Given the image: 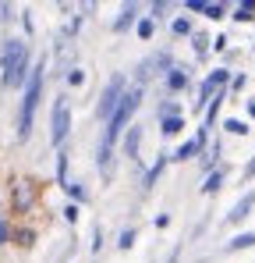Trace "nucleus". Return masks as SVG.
Masks as SVG:
<instances>
[{
	"instance_id": "obj_24",
	"label": "nucleus",
	"mask_w": 255,
	"mask_h": 263,
	"mask_svg": "<svg viewBox=\"0 0 255 263\" xmlns=\"http://www.w3.org/2000/svg\"><path fill=\"white\" fill-rule=\"evenodd\" d=\"M248 110H252V118H255V103H248Z\"/></svg>"
},
{
	"instance_id": "obj_3",
	"label": "nucleus",
	"mask_w": 255,
	"mask_h": 263,
	"mask_svg": "<svg viewBox=\"0 0 255 263\" xmlns=\"http://www.w3.org/2000/svg\"><path fill=\"white\" fill-rule=\"evenodd\" d=\"M39 92H42V64L32 68V79L25 86V100H22V118H18V135L29 139L32 132V118H36V107H39Z\"/></svg>"
},
{
	"instance_id": "obj_5",
	"label": "nucleus",
	"mask_w": 255,
	"mask_h": 263,
	"mask_svg": "<svg viewBox=\"0 0 255 263\" xmlns=\"http://www.w3.org/2000/svg\"><path fill=\"white\" fill-rule=\"evenodd\" d=\"M121 96H124V82H121V75H117V79H110V86H107L103 100H99V114H107V118H110V114L117 110Z\"/></svg>"
},
{
	"instance_id": "obj_21",
	"label": "nucleus",
	"mask_w": 255,
	"mask_h": 263,
	"mask_svg": "<svg viewBox=\"0 0 255 263\" xmlns=\"http://www.w3.org/2000/svg\"><path fill=\"white\" fill-rule=\"evenodd\" d=\"M7 18H11V7H7V4H0V22H7Z\"/></svg>"
},
{
	"instance_id": "obj_22",
	"label": "nucleus",
	"mask_w": 255,
	"mask_h": 263,
	"mask_svg": "<svg viewBox=\"0 0 255 263\" xmlns=\"http://www.w3.org/2000/svg\"><path fill=\"white\" fill-rule=\"evenodd\" d=\"M0 242H7V224H4V217H0Z\"/></svg>"
},
{
	"instance_id": "obj_18",
	"label": "nucleus",
	"mask_w": 255,
	"mask_h": 263,
	"mask_svg": "<svg viewBox=\"0 0 255 263\" xmlns=\"http://www.w3.org/2000/svg\"><path fill=\"white\" fill-rule=\"evenodd\" d=\"M227 128L234 132V135H245V132H248V125H245V121H227Z\"/></svg>"
},
{
	"instance_id": "obj_6",
	"label": "nucleus",
	"mask_w": 255,
	"mask_h": 263,
	"mask_svg": "<svg viewBox=\"0 0 255 263\" xmlns=\"http://www.w3.org/2000/svg\"><path fill=\"white\" fill-rule=\"evenodd\" d=\"M32 199H36V189H32V181H14V210H29L32 206Z\"/></svg>"
},
{
	"instance_id": "obj_17",
	"label": "nucleus",
	"mask_w": 255,
	"mask_h": 263,
	"mask_svg": "<svg viewBox=\"0 0 255 263\" xmlns=\"http://www.w3.org/2000/svg\"><path fill=\"white\" fill-rule=\"evenodd\" d=\"M206 14L209 18H223V4H206Z\"/></svg>"
},
{
	"instance_id": "obj_7",
	"label": "nucleus",
	"mask_w": 255,
	"mask_h": 263,
	"mask_svg": "<svg viewBox=\"0 0 255 263\" xmlns=\"http://www.w3.org/2000/svg\"><path fill=\"white\" fill-rule=\"evenodd\" d=\"M252 206H255V192H248V196H245V199H241V203H238V206L230 210V217H227V220H234V224H238V220H245Z\"/></svg>"
},
{
	"instance_id": "obj_23",
	"label": "nucleus",
	"mask_w": 255,
	"mask_h": 263,
	"mask_svg": "<svg viewBox=\"0 0 255 263\" xmlns=\"http://www.w3.org/2000/svg\"><path fill=\"white\" fill-rule=\"evenodd\" d=\"M245 175H248V178H252V175H255V160H252V164H248V171H245Z\"/></svg>"
},
{
	"instance_id": "obj_11",
	"label": "nucleus",
	"mask_w": 255,
	"mask_h": 263,
	"mask_svg": "<svg viewBox=\"0 0 255 263\" xmlns=\"http://www.w3.org/2000/svg\"><path fill=\"white\" fill-rule=\"evenodd\" d=\"M195 149H199V142H184V146L177 149V160H188V157H195Z\"/></svg>"
},
{
	"instance_id": "obj_10",
	"label": "nucleus",
	"mask_w": 255,
	"mask_h": 263,
	"mask_svg": "<svg viewBox=\"0 0 255 263\" xmlns=\"http://www.w3.org/2000/svg\"><path fill=\"white\" fill-rule=\"evenodd\" d=\"M138 139H142V132H138V128H131V132H128V142H124V146H128V153H131V157L138 153Z\"/></svg>"
},
{
	"instance_id": "obj_1",
	"label": "nucleus",
	"mask_w": 255,
	"mask_h": 263,
	"mask_svg": "<svg viewBox=\"0 0 255 263\" xmlns=\"http://www.w3.org/2000/svg\"><path fill=\"white\" fill-rule=\"evenodd\" d=\"M138 100H142V89H128L124 96H121V103H117V110L110 114V125H107V139H103V153H99V164H103V167H107V157H110V146H114L117 132L124 128V125H128V118L135 114Z\"/></svg>"
},
{
	"instance_id": "obj_12",
	"label": "nucleus",
	"mask_w": 255,
	"mask_h": 263,
	"mask_svg": "<svg viewBox=\"0 0 255 263\" xmlns=\"http://www.w3.org/2000/svg\"><path fill=\"white\" fill-rule=\"evenodd\" d=\"M252 11H255V4H241L234 18H238V22H248V18H252Z\"/></svg>"
},
{
	"instance_id": "obj_19",
	"label": "nucleus",
	"mask_w": 255,
	"mask_h": 263,
	"mask_svg": "<svg viewBox=\"0 0 255 263\" xmlns=\"http://www.w3.org/2000/svg\"><path fill=\"white\" fill-rule=\"evenodd\" d=\"M138 36L149 40V36H153V22H138Z\"/></svg>"
},
{
	"instance_id": "obj_15",
	"label": "nucleus",
	"mask_w": 255,
	"mask_h": 263,
	"mask_svg": "<svg viewBox=\"0 0 255 263\" xmlns=\"http://www.w3.org/2000/svg\"><path fill=\"white\" fill-rule=\"evenodd\" d=\"M220 185H223V175H209V181H206L202 189H206V192H216Z\"/></svg>"
},
{
	"instance_id": "obj_9",
	"label": "nucleus",
	"mask_w": 255,
	"mask_h": 263,
	"mask_svg": "<svg viewBox=\"0 0 255 263\" xmlns=\"http://www.w3.org/2000/svg\"><path fill=\"white\" fill-rule=\"evenodd\" d=\"M181 128H184V121H181L177 114H170L167 121H163V132H167V135H174V132H181Z\"/></svg>"
},
{
	"instance_id": "obj_8",
	"label": "nucleus",
	"mask_w": 255,
	"mask_h": 263,
	"mask_svg": "<svg viewBox=\"0 0 255 263\" xmlns=\"http://www.w3.org/2000/svg\"><path fill=\"white\" fill-rule=\"evenodd\" d=\"M223 82H227V71H213L209 79L202 82V100H209V96H213L220 86H223Z\"/></svg>"
},
{
	"instance_id": "obj_13",
	"label": "nucleus",
	"mask_w": 255,
	"mask_h": 263,
	"mask_svg": "<svg viewBox=\"0 0 255 263\" xmlns=\"http://www.w3.org/2000/svg\"><path fill=\"white\" fill-rule=\"evenodd\" d=\"M245 246H255V235H241V238L230 242V249H245Z\"/></svg>"
},
{
	"instance_id": "obj_2",
	"label": "nucleus",
	"mask_w": 255,
	"mask_h": 263,
	"mask_svg": "<svg viewBox=\"0 0 255 263\" xmlns=\"http://www.w3.org/2000/svg\"><path fill=\"white\" fill-rule=\"evenodd\" d=\"M0 64H4V86H22L25 68H29V46L22 40H7L4 53H0Z\"/></svg>"
},
{
	"instance_id": "obj_4",
	"label": "nucleus",
	"mask_w": 255,
	"mask_h": 263,
	"mask_svg": "<svg viewBox=\"0 0 255 263\" xmlns=\"http://www.w3.org/2000/svg\"><path fill=\"white\" fill-rule=\"evenodd\" d=\"M68 128H71V110H68V103H64V100H57V107H53V132H50V139H53V142H64Z\"/></svg>"
},
{
	"instance_id": "obj_14",
	"label": "nucleus",
	"mask_w": 255,
	"mask_h": 263,
	"mask_svg": "<svg viewBox=\"0 0 255 263\" xmlns=\"http://www.w3.org/2000/svg\"><path fill=\"white\" fill-rule=\"evenodd\" d=\"M167 82H170V89H181L184 82H188V79H184V71H170V79H167Z\"/></svg>"
},
{
	"instance_id": "obj_20",
	"label": "nucleus",
	"mask_w": 255,
	"mask_h": 263,
	"mask_svg": "<svg viewBox=\"0 0 255 263\" xmlns=\"http://www.w3.org/2000/svg\"><path fill=\"white\" fill-rule=\"evenodd\" d=\"M131 14H135V7H128V11H124V14H121V22H117V29H124V25H128V22H131Z\"/></svg>"
},
{
	"instance_id": "obj_16",
	"label": "nucleus",
	"mask_w": 255,
	"mask_h": 263,
	"mask_svg": "<svg viewBox=\"0 0 255 263\" xmlns=\"http://www.w3.org/2000/svg\"><path fill=\"white\" fill-rule=\"evenodd\" d=\"M174 32H177V36H188V32H192V25H188L184 18H177V22H174Z\"/></svg>"
}]
</instances>
